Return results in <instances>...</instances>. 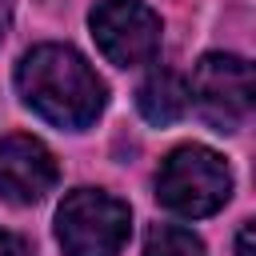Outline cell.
Segmentation results:
<instances>
[{
	"label": "cell",
	"mask_w": 256,
	"mask_h": 256,
	"mask_svg": "<svg viewBox=\"0 0 256 256\" xmlns=\"http://www.w3.org/2000/svg\"><path fill=\"white\" fill-rule=\"evenodd\" d=\"M252 240H256V228H252V220H248V224L236 232V256H256V252H252Z\"/></svg>",
	"instance_id": "cell-10"
},
{
	"label": "cell",
	"mask_w": 256,
	"mask_h": 256,
	"mask_svg": "<svg viewBox=\"0 0 256 256\" xmlns=\"http://www.w3.org/2000/svg\"><path fill=\"white\" fill-rule=\"evenodd\" d=\"M100 52L116 68L148 64L160 52V16L140 0H100L88 16Z\"/></svg>",
	"instance_id": "cell-5"
},
{
	"label": "cell",
	"mask_w": 256,
	"mask_h": 256,
	"mask_svg": "<svg viewBox=\"0 0 256 256\" xmlns=\"http://www.w3.org/2000/svg\"><path fill=\"white\" fill-rule=\"evenodd\" d=\"M20 100L56 128H88L104 108V80L68 44H36L16 68Z\"/></svg>",
	"instance_id": "cell-1"
},
{
	"label": "cell",
	"mask_w": 256,
	"mask_h": 256,
	"mask_svg": "<svg viewBox=\"0 0 256 256\" xmlns=\"http://www.w3.org/2000/svg\"><path fill=\"white\" fill-rule=\"evenodd\" d=\"M132 212L104 188H76L56 208V240L64 256H116L128 240Z\"/></svg>",
	"instance_id": "cell-3"
},
{
	"label": "cell",
	"mask_w": 256,
	"mask_h": 256,
	"mask_svg": "<svg viewBox=\"0 0 256 256\" xmlns=\"http://www.w3.org/2000/svg\"><path fill=\"white\" fill-rule=\"evenodd\" d=\"M144 256H204V244L192 228L152 224L148 236H144Z\"/></svg>",
	"instance_id": "cell-8"
},
{
	"label": "cell",
	"mask_w": 256,
	"mask_h": 256,
	"mask_svg": "<svg viewBox=\"0 0 256 256\" xmlns=\"http://www.w3.org/2000/svg\"><path fill=\"white\" fill-rule=\"evenodd\" d=\"M0 256H28V244L20 236H12V232L0 228Z\"/></svg>",
	"instance_id": "cell-9"
},
{
	"label": "cell",
	"mask_w": 256,
	"mask_h": 256,
	"mask_svg": "<svg viewBox=\"0 0 256 256\" xmlns=\"http://www.w3.org/2000/svg\"><path fill=\"white\" fill-rule=\"evenodd\" d=\"M56 184L52 152L32 136H4L0 140V200L8 204H36Z\"/></svg>",
	"instance_id": "cell-6"
},
{
	"label": "cell",
	"mask_w": 256,
	"mask_h": 256,
	"mask_svg": "<svg viewBox=\"0 0 256 256\" xmlns=\"http://www.w3.org/2000/svg\"><path fill=\"white\" fill-rule=\"evenodd\" d=\"M156 196H160L164 208H172L188 220L212 216L232 196V172H228L220 152H212L204 144H184L160 164Z\"/></svg>",
	"instance_id": "cell-2"
},
{
	"label": "cell",
	"mask_w": 256,
	"mask_h": 256,
	"mask_svg": "<svg viewBox=\"0 0 256 256\" xmlns=\"http://www.w3.org/2000/svg\"><path fill=\"white\" fill-rule=\"evenodd\" d=\"M252 96H256V84H252V64L244 56L208 52L196 60L192 84H188V104H196V112L216 132L244 128L252 116Z\"/></svg>",
	"instance_id": "cell-4"
},
{
	"label": "cell",
	"mask_w": 256,
	"mask_h": 256,
	"mask_svg": "<svg viewBox=\"0 0 256 256\" xmlns=\"http://www.w3.org/2000/svg\"><path fill=\"white\" fill-rule=\"evenodd\" d=\"M136 108L148 124H176L188 112V84L176 72L160 68L136 88Z\"/></svg>",
	"instance_id": "cell-7"
},
{
	"label": "cell",
	"mask_w": 256,
	"mask_h": 256,
	"mask_svg": "<svg viewBox=\"0 0 256 256\" xmlns=\"http://www.w3.org/2000/svg\"><path fill=\"white\" fill-rule=\"evenodd\" d=\"M4 32H8V8H4V0H0V40H4Z\"/></svg>",
	"instance_id": "cell-11"
}]
</instances>
